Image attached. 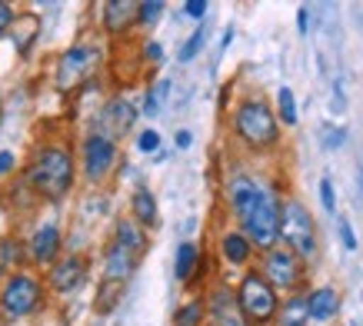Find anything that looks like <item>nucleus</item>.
I'll return each instance as SVG.
<instances>
[{"label": "nucleus", "instance_id": "1", "mask_svg": "<svg viewBox=\"0 0 363 326\" xmlns=\"http://www.w3.org/2000/svg\"><path fill=\"white\" fill-rule=\"evenodd\" d=\"M74 176H77V167H74V153L67 143L37 147L30 167H27V186L50 203H60L74 190Z\"/></svg>", "mask_w": 363, "mask_h": 326}, {"label": "nucleus", "instance_id": "2", "mask_svg": "<svg viewBox=\"0 0 363 326\" xmlns=\"http://www.w3.org/2000/svg\"><path fill=\"white\" fill-rule=\"evenodd\" d=\"M233 133L250 150H270L280 140V123H277V113L270 110L267 100H243L233 110Z\"/></svg>", "mask_w": 363, "mask_h": 326}, {"label": "nucleus", "instance_id": "3", "mask_svg": "<svg viewBox=\"0 0 363 326\" xmlns=\"http://www.w3.org/2000/svg\"><path fill=\"white\" fill-rule=\"evenodd\" d=\"M233 303H237V313L243 316L247 326H270L277 320V310H280V296L260 276V270H250L243 273V280L237 283Z\"/></svg>", "mask_w": 363, "mask_h": 326}, {"label": "nucleus", "instance_id": "4", "mask_svg": "<svg viewBox=\"0 0 363 326\" xmlns=\"http://www.w3.org/2000/svg\"><path fill=\"white\" fill-rule=\"evenodd\" d=\"M280 240L297 260L307 263L317 257V227H313L310 210L300 200L280 203Z\"/></svg>", "mask_w": 363, "mask_h": 326}, {"label": "nucleus", "instance_id": "5", "mask_svg": "<svg viewBox=\"0 0 363 326\" xmlns=\"http://www.w3.org/2000/svg\"><path fill=\"white\" fill-rule=\"evenodd\" d=\"M240 233L247 237V243L253 250H264V253L280 243V196H277V190L264 186V196L250 210V217L240 223Z\"/></svg>", "mask_w": 363, "mask_h": 326}, {"label": "nucleus", "instance_id": "6", "mask_svg": "<svg viewBox=\"0 0 363 326\" xmlns=\"http://www.w3.org/2000/svg\"><path fill=\"white\" fill-rule=\"evenodd\" d=\"M44 303V283L33 273H13L4 280L0 290V316L4 320H23Z\"/></svg>", "mask_w": 363, "mask_h": 326}, {"label": "nucleus", "instance_id": "7", "mask_svg": "<svg viewBox=\"0 0 363 326\" xmlns=\"http://www.w3.org/2000/svg\"><path fill=\"white\" fill-rule=\"evenodd\" d=\"M260 276L274 286L277 296L294 293L300 286V280H303V260H297L286 247H270V250L264 253V270H260Z\"/></svg>", "mask_w": 363, "mask_h": 326}, {"label": "nucleus", "instance_id": "8", "mask_svg": "<svg viewBox=\"0 0 363 326\" xmlns=\"http://www.w3.org/2000/svg\"><path fill=\"white\" fill-rule=\"evenodd\" d=\"M80 157H84V176L90 184H104L113 174V167H117V143L94 130L84 137Z\"/></svg>", "mask_w": 363, "mask_h": 326}, {"label": "nucleus", "instance_id": "9", "mask_svg": "<svg viewBox=\"0 0 363 326\" xmlns=\"http://www.w3.org/2000/svg\"><path fill=\"white\" fill-rule=\"evenodd\" d=\"M97 60H100L97 44H74L60 57V64H57V87L67 90V87H74V84H80L84 77L94 74Z\"/></svg>", "mask_w": 363, "mask_h": 326}, {"label": "nucleus", "instance_id": "10", "mask_svg": "<svg viewBox=\"0 0 363 326\" xmlns=\"http://www.w3.org/2000/svg\"><path fill=\"white\" fill-rule=\"evenodd\" d=\"M133 123H137V107H133L127 97H113L104 103V110H100L97 117V133H104L107 140H121V137H127V133L133 130Z\"/></svg>", "mask_w": 363, "mask_h": 326}, {"label": "nucleus", "instance_id": "11", "mask_svg": "<svg viewBox=\"0 0 363 326\" xmlns=\"http://www.w3.org/2000/svg\"><path fill=\"white\" fill-rule=\"evenodd\" d=\"M87 273H90L87 257L70 253V257H64V260H57L54 266H50V276H47V283H50V290H54V293L67 296V293H74V290H80V286H84Z\"/></svg>", "mask_w": 363, "mask_h": 326}, {"label": "nucleus", "instance_id": "12", "mask_svg": "<svg viewBox=\"0 0 363 326\" xmlns=\"http://www.w3.org/2000/svg\"><path fill=\"white\" fill-rule=\"evenodd\" d=\"M260 196H264V184H260V180H253V176H247V174L230 176L227 200H230V213L240 220V223L250 217V210L260 203Z\"/></svg>", "mask_w": 363, "mask_h": 326}, {"label": "nucleus", "instance_id": "13", "mask_svg": "<svg viewBox=\"0 0 363 326\" xmlns=\"http://www.w3.org/2000/svg\"><path fill=\"white\" fill-rule=\"evenodd\" d=\"M60 243H64L60 223L47 220V223H40V227L33 230L30 243H27V257H30V263H37V266H54L57 253H60Z\"/></svg>", "mask_w": 363, "mask_h": 326}, {"label": "nucleus", "instance_id": "14", "mask_svg": "<svg viewBox=\"0 0 363 326\" xmlns=\"http://www.w3.org/2000/svg\"><path fill=\"white\" fill-rule=\"evenodd\" d=\"M100 21H104V30L111 37H121L137 23V4L133 0H111L100 7Z\"/></svg>", "mask_w": 363, "mask_h": 326}, {"label": "nucleus", "instance_id": "15", "mask_svg": "<svg viewBox=\"0 0 363 326\" xmlns=\"http://www.w3.org/2000/svg\"><path fill=\"white\" fill-rule=\"evenodd\" d=\"M137 257H133L130 250H123V247H117V243H111L107 247V253H104V280L107 283H127L133 276V270H137Z\"/></svg>", "mask_w": 363, "mask_h": 326}, {"label": "nucleus", "instance_id": "16", "mask_svg": "<svg viewBox=\"0 0 363 326\" xmlns=\"http://www.w3.org/2000/svg\"><path fill=\"white\" fill-rule=\"evenodd\" d=\"M207 316H210V326H247V323H243V316L237 313L233 293H230V290H223V286L210 296Z\"/></svg>", "mask_w": 363, "mask_h": 326}, {"label": "nucleus", "instance_id": "17", "mask_svg": "<svg viewBox=\"0 0 363 326\" xmlns=\"http://www.w3.org/2000/svg\"><path fill=\"white\" fill-rule=\"evenodd\" d=\"M337 310H340V293H337L333 286H317V290L307 293V316L310 320H317V323L333 320Z\"/></svg>", "mask_w": 363, "mask_h": 326}, {"label": "nucleus", "instance_id": "18", "mask_svg": "<svg viewBox=\"0 0 363 326\" xmlns=\"http://www.w3.org/2000/svg\"><path fill=\"white\" fill-rule=\"evenodd\" d=\"M113 243L123 247V250H130L133 257H140V253H147V230H143L140 223H133L130 217H123V220H117Z\"/></svg>", "mask_w": 363, "mask_h": 326}, {"label": "nucleus", "instance_id": "19", "mask_svg": "<svg viewBox=\"0 0 363 326\" xmlns=\"http://www.w3.org/2000/svg\"><path fill=\"white\" fill-rule=\"evenodd\" d=\"M220 253H223V260L230 263V266H247L250 257H253V247L247 243V237H243L240 230H233V233H223Z\"/></svg>", "mask_w": 363, "mask_h": 326}, {"label": "nucleus", "instance_id": "20", "mask_svg": "<svg viewBox=\"0 0 363 326\" xmlns=\"http://www.w3.org/2000/svg\"><path fill=\"white\" fill-rule=\"evenodd\" d=\"M197 266H200V247H197V243H190V240H184V243L177 247L174 276L180 283H190L194 276H197Z\"/></svg>", "mask_w": 363, "mask_h": 326}, {"label": "nucleus", "instance_id": "21", "mask_svg": "<svg viewBox=\"0 0 363 326\" xmlns=\"http://www.w3.org/2000/svg\"><path fill=\"white\" fill-rule=\"evenodd\" d=\"M130 210H133L130 220H133V223H140L143 230L154 227V223H157V200H154V193H150L147 186H137V190H133Z\"/></svg>", "mask_w": 363, "mask_h": 326}, {"label": "nucleus", "instance_id": "22", "mask_svg": "<svg viewBox=\"0 0 363 326\" xmlns=\"http://www.w3.org/2000/svg\"><path fill=\"white\" fill-rule=\"evenodd\" d=\"M23 263V247L17 237H0V280H7V276H13V270Z\"/></svg>", "mask_w": 363, "mask_h": 326}, {"label": "nucleus", "instance_id": "23", "mask_svg": "<svg viewBox=\"0 0 363 326\" xmlns=\"http://www.w3.org/2000/svg\"><path fill=\"white\" fill-rule=\"evenodd\" d=\"M277 320H280V326H307V293H294L286 303H280Z\"/></svg>", "mask_w": 363, "mask_h": 326}, {"label": "nucleus", "instance_id": "24", "mask_svg": "<svg viewBox=\"0 0 363 326\" xmlns=\"http://www.w3.org/2000/svg\"><path fill=\"white\" fill-rule=\"evenodd\" d=\"M203 320H207V300H200V296L187 300L174 313V326H203Z\"/></svg>", "mask_w": 363, "mask_h": 326}, {"label": "nucleus", "instance_id": "25", "mask_svg": "<svg viewBox=\"0 0 363 326\" xmlns=\"http://www.w3.org/2000/svg\"><path fill=\"white\" fill-rule=\"evenodd\" d=\"M121 296H123V286L121 283H100V290H97V300H94V306H97V313H111L113 306L121 303Z\"/></svg>", "mask_w": 363, "mask_h": 326}, {"label": "nucleus", "instance_id": "26", "mask_svg": "<svg viewBox=\"0 0 363 326\" xmlns=\"http://www.w3.org/2000/svg\"><path fill=\"white\" fill-rule=\"evenodd\" d=\"M277 103H280V120H277V123L294 127V123H297V100H294V90H290V87H280V94H277Z\"/></svg>", "mask_w": 363, "mask_h": 326}, {"label": "nucleus", "instance_id": "27", "mask_svg": "<svg viewBox=\"0 0 363 326\" xmlns=\"http://www.w3.org/2000/svg\"><path fill=\"white\" fill-rule=\"evenodd\" d=\"M167 4H160V0H147V4H137V23H143V27H150V23H157L160 17H164Z\"/></svg>", "mask_w": 363, "mask_h": 326}, {"label": "nucleus", "instance_id": "28", "mask_svg": "<svg viewBox=\"0 0 363 326\" xmlns=\"http://www.w3.org/2000/svg\"><path fill=\"white\" fill-rule=\"evenodd\" d=\"M167 90H170V80H160V84H157V87L150 90L147 97H143V113H147V117H157V110H160V100L167 97Z\"/></svg>", "mask_w": 363, "mask_h": 326}, {"label": "nucleus", "instance_id": "29", "mask_svg": "<svg viewBox=\"0 0 363 326\" xmlns=\"http://www.w3.org/2000/svg\"><path fill=\"white\" fill-rule=\"evenodd\" d=\"M200 47H203V27H197V30H194V37H190L187 44H184V50H180V64H187V60H194V57L200 54Z\"/></svg>", "mask_w": 363, "mask_h": 326}, {"label": "nucleus", "instance_id": "30", "mask_svg": "<svg viewBox=\"0 0 363 326\" xmlns=\"http://www.w3.org/2000/svg\"><path fill=\"white\" fill-rule=\"evenodd\" d=\"M137 147H140V153H157V150H160V133H157L154 127L140 130V137H137Z\"/></svg>", "mask_w": 363, "mask_h": 326}, {"label": "nucleus", "instance_id": "31", "mask_svg": "<svg viewBox=\"0 0 363 326\" xmlns=\"http://www.w3.org/2000/svg\"><path fill=\"white\" fill-rule=\"evenodd\" d=\"M320 203H323V210H330V213H333V207H337V190H333L330 176L320 180Z\"/></svg>", "mask_w": 363, "mask_h": 326}, {"label": "nucleus", "instance_id": "32", "mask_svg": "<svg viewBox=\"0 0 363 326\" xmlns=\"http://www.w3.org/2000/svg\"><path fill=\"white\" fill-rule=\"evenodd\" d=\"M13 21H17V13H13V7H11V4H4V0H0V37H4L7 30H11Z\"/></svg>", "mask_w": 363, "mask_h": 326}, {"label": "nucleus", "instance_id": "33", "mask_svg": "<svg viewBox=\"0 0 363 326\" xmlns=\"http://www.w3.org/2000/svg\"><path fill=\"white\" fill-rule=\"evenodd\" d=\"M184 13L194 17V21H200V17L207 13V4H203V0H187V4H184Z\"/></svg>", "mask_w": 363, "mask_h": 326}, {"label": "nucleus", "instance_id": "34", "mask_svg": "<svg viewBox=\"0 0 363 326\" xmlns=\"http://www.w3.org/2000/svg\"><path fill=\"white\" fill-rule=\"evenodd\" d=\"M340 240L347 250H357V237H353V227L347 223V220H340Z\"/></svg>", "mask_w": 363, "mask_h": 326}, {"label": "nucleus", "instance_id": "35", "mask_svg": "<svg viewBox=\"0 0 363 326\" xmlns=\"http://www.w3.org/2000/svg\"><path fill=\"white\" fill-rule=\"evenodd\" d=\"M13 163H17V160H13V153H11V150H4V153H0V176H4V174H11V170H13Z\"/></svg>", "mask_w": 363, "mask_h": 326}, {"label": "nucleus", "instance_id": "36", "mask_svg": "<svg viewBox=\"0 0 363 326\" xmlns=\"http://www.w3.org/2000/svg\"><path fill=\"white\" fill-rule=\"evenodd\" d=\"M143 54L150 57V60H160V57H164V50H160V44H157V40H150V44H147V50H143Z\"/></svg>", "mask_w": 363, "mask_h": 326}, {"label": "nucleus", "instance_id": "37", "mask_svg": "<svg viewBox=\"0 0 363 326\" xmlns=\"http://www.w3.org/2000/svg\"><path fill=\"white\" fill-rule=\"evenodd\" d=\"M190 143H194V137H190V130H180V133H177V147H180V150H187Z\"/></svg>", "mask_w": 363, "mask_h": 326}, {"label": "nucleus", "instance_id": "38", "mask_svg": "<svg viewBox=\"0 0 363 326\" xmlns=\"http://www.w3.org/2000/svg\"><path fill=\"white\" fill-rule=\"evenodd\" d=\"M297 17H300V33H307L310 30V13H307V7H300Z\"/></svg>", "mask_w": 363, "mask_h": 326}]
</instances>
